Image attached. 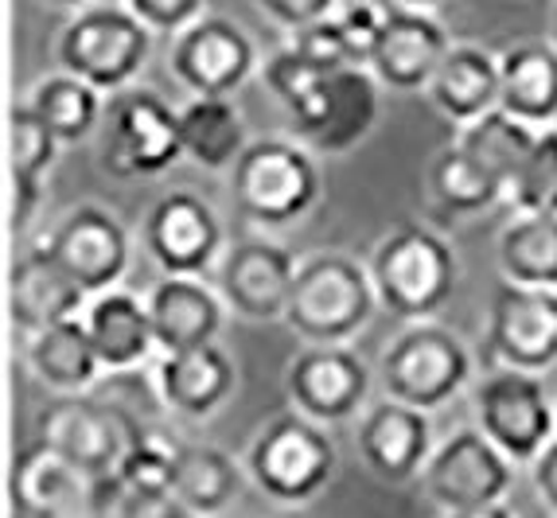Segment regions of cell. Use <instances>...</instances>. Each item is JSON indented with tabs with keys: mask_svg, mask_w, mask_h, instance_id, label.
I'll return each instance as SVG.
<instances>
[{
	"mask_svg": "<svg viewBox=\"0 0 557 518\" xmlns=\"http://www.w3.org/2000/svg\"><path fill=\"white\" fill-rule=\"evenodd\" d=\"M94 476H86L78 464H71L51 444L36 441L16 456L12 468V503L20 518H55L63 510L78 507L90 495Z\"/></svg>",
	"mask_w": 557,
	"mask_h": 518,
	"instance_id": "cell-23",
	"label": "cell"
},
{
	"mask_svg": "<svg viewBox=\"0 0 557 518\" xmlns=\"http://www.w3.org/2000/svg\"><path fill=\"white\" fill-rule=\"evenodd\" d=\"M172 74L191 98H231L258 71V47L226 16H199L172 44Z\"/></svg>",
	"mask_w": 557,
	"mask_h": 518,
	"instance_id": "cell-12",
	"label": "cell"
},
{
	"mask_svg": "<svg viewBox=\"0 0 557 518\" xmlns=\"http://www.w3.org/2000/svg\"><path fill=\"white\" fill-rule=\"evenodd\" d=\"M475 421L511 464H534L557 436V409L549 406L539 374L511 367H495L475 386Z\"/></svg>",
	"mask_w": 557,
	"mask_h": 518,
	"instance_id": "cell-7",
	"label": "cell"
},
{
	"mask_svg": "<svg viewBox=\"0 0 557 518\" xmlns=\"http://www.w3.org/2000/svg\"><path fill=\"white\" fill-rule=\"evenodd\" d=\"M133 16H140L152 32L164 36H180L184 28H191L199 16H207V0H121Z\"/></svg>",
	"mask_w": 557,
	"mask_h": 518,
	"instance_id": "cell-40",
	"label": "cell"
},
{
	"mask_svg": "<svg viewBox=\"0 0 557 518\" xmlns=\"http://www.w3.org/2000/svg\"><path fill=\"white\" fill-rule=\"evenodd\" d=\"M534 488H539V495L549 507V515L557 518V436L542 448L539 460H534Z\"/></svg>",
	"mask_w": 557,
	"mask_h": 518,
	"instance_id": "cell-43",
	"label": "cell"
},
{
	"mask_svg": "<svg viewBox=\"0 0 557 518\" xmlns=\"http://www.w3.org/2000/svg\"><path fill=\"white\" fill-rule=\"evenodd\" d=\"M86 305H90V296L66 278L63 266H59L44 246L24 254V258L12 266L9 316H12V324L28 335V340L39 332H47V328L63 324V320L83 316Z\"/></svg>",
	"mask_w": 557,
	"mask_h": 518,
	"instance_id": "cell-20",
	"label": "cell"
},
{
	"mask_svg": "<svg viewBox=\"0 0 557 518\" xmlns=\"http://www.w3.org/2000/svg\"><path fill=\"white\" fill-rule=\"evenodd\" d=\"M542 130L519 121L515 113H507L503 106H495L492 113L475 118L472 125H465L456 145L468 148L495 180H503V187H511V180L519 176V168L527 164L530 148L539 140Z\"/></svg>",
	"mask_w": 557,
	"mask_h": 518,
	"instance_id": "cell-33",
	"label": "cell"
},
{
	"mask_svg": "<svg viewBox=\"0 0 557 518\" xmlns=\"http://www.w3.org/2000/svg\"><path fill=\"white\" fill-rule=\"evenodd\" d=\"M499 266L511 285L557 288V214H515L499 234Z\"/></svg>",
	"mask_w": 557,
	"mask_h": 518,
	"instance_id": "cell-30",
	"label": "cell"
},
{
	"mask_svg": "<svg viewBox=\"0 0 557 518\" xmlns=\"http://www.w3.org/2000/svg\"><path fill=\"white\" fill-rule=\"evenodd\" d=\"M499 106L534 130L557 121V47L527 39L499 55Z\"/></svg>",
	"mask_w": 557,
	"mask_h": 518,
	"instance_id": "cell-25",
	"label": "cell"
},
{
	"mask_svg": "<svg viewBox=\"0 0 557 518\" xmlns=\"http://www.w3.org/2000/svg\"><path fill=\"white\" fill-rule=\"evenodd\" d=\"M55 518H102L98 510H94V503H90V495H86L78 507H71V510H63V515H55Z\"/></svg>",
	"mask_w": 557,
	"mask_h": 518,
	"instance_id": "cell-45",
	"label": "cell"
},
{
	"mask_svg": "<svg viewBox=\"0 0 557 518\" xmlns=\"http://www.w3.org/2000/svg\"><path fill=\"white\" fill-rule=\"evenodd\" d=\"M28 367L51 394H90L102 379V359L94 351L83 316L63 320L28 340Z\"/></svg>",
	"mask_w": 557,
	"mask_h": 518,
	"instance_id": "cell-27",
	"label": "cell"
},
{
	"mask_svg": "<svg viewBox=\"0 0 557 518\" xmlns=\"http://www.w3.org/2000/svg\"><path fill=\"white\" fill-rule=\"evenodd\" d=\"M288 398L317 425H344L355 421L371 394V374L344 343H312L288 362Z\"/></svg>",
	"mask_w": 557,
	"mask_h": 518,
	"instance_id": "cell-13",
	"label": "cell"
},
{
	"mask_svg": "<svg viewBox=\"0 0 557 518\" xmlns=\"http://www.w3.org/2000/svg\"><path fill=\"white\" fill-rule=\"evenodd\" d=\"M487 359L539 374L557 367V288L499 285L487 308Z\"/></svg>",
	"mask_w": 557,
	"mask_h": 518,
	"instance_id": "cell-11",
	"label": "cell"
},
{
	"mask_svg": "<svg viewBox=\"0 0 557 518\" xmlns=\"http://www.w3.org/2000/svg\"><path fill=\"white\" fill-rule=\"evenodd\" d=\"M231 195L234 207L265 231L293 226L320 199L317 160L293 140H250L231 168Z\"/></svg>",
	"mask_w": 557,
	"mask_h": 518,
	"instance_id": "cell-3",
	"label": "cell"
},
{
	"mask_svg": "<svg viewBox=\"0 0 557 518\" xmlns=\"http://www.w3.org/2000/svg\"><path fill=\"white\" fill-rule=\"evenodd\" d=\"M293 51L308 59V63H317L320 71H339V66H355L351 55H347V44H344V32L335 24V16L317 20V24H308V28L293 32Z\"/></svg>",
	"mask_w": 557,
	"mask_h": 518,
	"instance_id": "cell-39",
	"label": "cell"
},
{
	"mask_svg": "<svg viewBox=\"0 0 557 518\" xmlns=\"http://www.w3.org/2000/svg\"><path fill=\"white\" fill-rule=\"evenodd\" d=\"M425 94L441 118L472 125L499 106V59L475 44H453Z\"/></svg>",
	"mask_w": 557,
	"mask_h": 518,
	"instance_id": "cell-26",
	"label": "cell"
},
{
	"mask_svg": "<svg viewBox=\"0 0 557 518\" xmlns=\"http://www.w3.org/2000/svg\"><path fill=\"white\" fill-rule=\"evenodd\" d=\"M157 518H203V515H196V510H187V507H180V503L176 499H172V503H168V507L164 510H160V515Z\"/></svg>",
	"mask_w": 557,
	"mask_h": 518,
	"instance_id": "cell-46",
	"label": "cell"
},
{
	"mask_svg": "<svg viewBox=\"0 0 557 518\" xmlns=\"http://www.w3.org/2000/svg\"><path fill=\"white\" fill-rule=\"evenodd\" d=\"M152 55V28L125 4L78 9L59 36V66L102 94L125 90Z\"/></svg>",
	"mask_w": 557,
	"mask_h": 518,
	"instance_id": "cell-4",
	"label": "cell"
},
{
	"mask_svg": "<svg viewBox=\"0 0 557 518\" xmlns=\"http://www.w3.org/2000/svg\"><path fill=\"white\" fill-rule=\"evenodd\" d=\"M63 266V273L83 288L86 296H102L117 288V281L129 269V234L98 203H83L59 222L44 246Z\"/></svg>",
	"mask_w": 557,
	"mask_h": 518,
	"instance_id": "cell-14",
	"label": "cell"
},
{
	"mask_svg": "<svg viewBox=\"0 0 557 518\" xmlns=\"http://www.w3.org/2000/svg\"><path fill=\"white\" fill-rule=\"evenodd\" d=\"M39 199H44V180H24L9 172V231L12 234L28 231L39 211Z\"/></svg>",
	"mask_w": 557,
	"mask_h": 518,
	"instance_id": "cell-42",
	"label": "cell"
},
{
	"mask_svg": "<svg viewBox=\"0 0 557 518\" xmlns=\"http://www.w3.org/2000/svg\"><path fill=\"white\" fill-rule=\"evenodd\" d=\"M472 379V355L460 335L441 324H409L382 351L379 382L386 398L406 402L413 409H437Z\"/></svg>",
	"mask_w": 557,
	"mask_h": 518,
	"instance_id": "cell-5",
	"label": "cell"
},
{
	"mask_svg": "<svg viewBox=\"0 0 557 518\" xmlns=\"http://www.w3.org/2000/svg\"><path fill=\"white\" fill-rule=\"evenodd\" d=\"M445 518H515L511 510L503 507V503H492V507H475V510H456V515Z\"/></svg>",
	"mask_w": 557,
	"mask_h": 518,
	"instance_id": "cell-44",
	"label": "cell"
},
{
	"mask_svg": "<svg viewBox=\"0 0 557 518\" xmlns=\"http://www.w3.org/2000/svg\"><path fill=\"white\" fill-rule=\"evenodd\" d=\"M250 476L261 495L285 507L317 499L335 476V444L327 425L308 421L305 414L273 417L250 444Z\"/></svg>",
	"mask_w": 557,
	"mask_h": 518,
	"instance_id": "cell-6",
	"label": "cell"
},
{
	"mask_svg": "<svg viewBox=\"0 0 557 518\" xmlns=\"http://www.w3.org/2000/svg\"><path fill=\"white\" fill-rule=\"evenodd\" d=\"M270 20H277L281 28L300 32L317 20H327L339 12V0H253Z\"/></svg>",
	"mask_w": 557,
	"mask_h": 518,
	"instance_id": "cell-41",
	"label": "cell"
},
{
	"mask_svg": "<svg viewBox=\"0 0 557 518\" xmlns=\"http://www.w3.org/2000/svg\"><path fill=\"white\" fill-rule=\"evenodd\" d=\"M448 51H453L448 32L429 12L394 4L379 47H374L371 74L382 86L401 94L429 90V83H433V74L445 63Z\"/></svg>",
	"mask_w": 557,
	"mask_h": 518,
	"instance_id": "cell-18",
	"label": "cell"
},
{
	"mask_svg": "<svg viewBox=\"0 0 557 518\" xmlns=\"http://www.w3.org/2000/svg\"><path fill=\"white\" fill-rule=\"evenodd\" d=\"M157 386L164 409L199 421L231 398L238 386V370L219 343H207V347H191V351L164 355L157 367Z\"/></svg>",
	"mask_w": 557,
	"mask_h": 518,
	"instance_id": "cell-22",
	"label": "cell"
},
{
	"mask_svg": "<svg viewBox=\"0 0 557 518\" xmlns=\"http://www.w3.org/2000/svg\"><path fill=\"white\" fill-rule=\"evenodd\" d=\"M379 78L371 66H339L327 74L320 106L305 125H297V137L308 140L317 152L339 157L359 145L379 121Z\"/></svg>",
	"mask_w": 557,
	"mask_h": 518,
	"instance_id": "cell-19",
	"label": "cell"
},
{
	"mask_svg": "<svg viewBox=\"0 0 557 518\" xmlns=\"http://www.w3.org/2000/svg\"><path fill=\"white\" fill-rule=\"evenodd\" d=\"M507 199L519 214H557V130L539 133L527 164L507 187Z\"/></svg>",
	"mask_w": 557,
	"mask_h": 518,
	"instance_id": "cell-36",
	"label": "cell"
},
{
	"mask_svg": "<svg viewBox=\"0 0 557 518\" xmlns=\"http://www.w3.org/2000/svg\"><path fill=\"white\" fill-rule=\"evenodd\" d=\"M86 328H90L94 351L102 359L106 374L110 370H137L140 362L157 351V332H152L149 300H140L133 293H110L94 296L83 312Z\"/></svg>",
	"mask_w": 557,
	"mask_h": 518,
	"instance_id": "cell-24",
	"label": "cell"
},
{
	"mask_svg": "<svg viewBox=\"0 0 557 518\" xmlns=\"http://www.w3.org/2000/svg\"><path fill=\"white\" fill-rule=\"evenodd\" d=\"M242 491L238 464L214 448V444H184L176 464V483H172V499L180 507L196 510L203 518H219L234 507Z\"/></svg>",
	"mask_w": 557,
	"mask_h": 518,
	"instance_id": "cell-29",
	"label": "cell"
},
{
	"mask_svg": "<svg viewBox=\"0 0 557 518\" xmlns=\"http://www.w3.org/2000/svg\"><path fill=\"white\" fill-rule=\"evenodd\" d=\"M379 293L371 269L347 254H312L300 261L285 320L308 343H347L371 324Z\"/></svg>",
	"mask_w": 557,
	"mask_h": 518,
	"instance_id": "cell-2",
	"label": "cell"
},
{
	"mask_svg": "<svg viewBox=\"0 0 557 518\" xmlns=\"http://www.w3.org/2000/svg\"><path fill=\"white\" fill-rule=\"evenodd\" d=\"M184 444L172 441L164 429H145L137 441L125 448L117 464V476L133 491L149 495V499H172V483H176V464Z\"/></svg>",
	"mask_w": 557,
	"mask_h": 518,
	"instance_id": "cell-34",
	"label": "cell"
},
{
	"mask_svg": "<svg viewBox=\"0 0 557 518\" xmlns=\"http://www.w3.org/2000/svg\"><path fill=\"white\" fill-rule=\"evenodd\" d=\"M184 157L180 110L152 90H125L106 118L102 160L121 180H152Z\"/></svg>",
	"mask_w": 557,
	"mask_h": 518,
	"instance_id": "cell-8",
	"label": "cell"
},
{
	"mask_svg": "<svg viewBox=\"0 0 557 518\" xmlns=\"http://www.w3.org/2000/svg\"><path fill=\"white\" fill-rule=\"evenodd\" d=\"M28 106L39 113L47 130L55 133L63 145H75V140H86L98 121H102V90L83 78H75L71 71L47 74L44 83L32 90Z\"/></svg>",
	"mask_w": 557,
	"mask_h": 518,
	"instance_id": "cell-32",
	"label": "cell"
},
{
	"mask_svg": "<svg viewBox=\"0 0 557 518\" xmlns=\"http://www.w3.org/2000/svg\"><path fill=\"white\" fill-rule=\"evenodd\" d=\"M371 281L379 305L406 324H421L441 312L456 288V254L437 231L421 222H398L374 246Z\"/></svg>",
	"mask_w": 557,
	"mask_h": 518,
	"instance_id": "cell-1",
	"label": "cell"
},
{
	"mask_svg": "<svg viewBox=\"0 0 557 518\" xmlns=\"http://www.w3.org/2000/svg\"><path fill=\"white\" fill-rule=\"evenodd\" d=\"M355 444H359L362 464H367L382 483L398 488V483L421 480V468H425L429 456H433L429 414L425 409L406 406V402L386 398L362 414Z\"/></svg>",
	"mask_w": 557,
	"mask_h": 518,
	"instance_id": "cell-17",
	"label": "cell"
},
{
	"mask_svg": "<svg viewBox=\"0 0 557 518\" xmlns=\"http://www.w3.org/2000/svg\"><path fill=\"white\" fill-rule=\"evenodd\" d=\"M140 238L168 278H203L223 246V222L196 192H168L152 203Z\"/></svg>",
	"mask_w": 557,
	"mask_h": 518,
	"instance_id": "cell-15",
	"label": "cell"
},
{
	"mask_svg": "<svg viewBox=\"0 0 557 518\" xmlns=\"http://www.w3.org/2000/svg\"><path fill=\"white\" fill-rule=\"evenodd\" d=\"M386 16H391V9L379 4V0H347L344 9L335 12V24L344 32L347 55H351L355 66H371L374 47H379L382 28H386Z\"/></svg>",
	"mask_w": 557,
	"mask_h": 518,
	"instance_id": "cell-38",
	"label": "cell"
},
{
	"mask_svg": "<svg viewBox=\"0 0 557 518\" xmlns=\"http://www.w3.org/2000/svg\"><path fill=\"white\" fill-rule=\"evenodd\" d=\"M401 9H421V12H429L433 4H441V0H398Z\"/></svg>",
	"mask_w": 557,
	"mask_h": 518,
	"instance_id": "cell-48",
	"label": "cell"
},
{
	"mask_svg": "<svg viewBox=\"0 0 557 518\" xmlns=\"http://www.w3.org/2000/svg\"><path fill=\"white\" fill-rule=\"evenodd\" d=\"M300 261L270 238H246L219 261L223 300L246 320H277L288 308V293Z\"/></svg>",
	"mask_w": 557,
	"mask_h": 518,
	"instance_id": "cell-16",
	"label": "cell"
},
{
	"mask_svg": "<svg viewBox=\"0 0 557 518\" xmlns=\"http://www.w3.org/2000/svg\"><path fill=\"white\" fill-rule=\"evenodd\" d=\"M180 137H184V157L211 172H231L234 160L250 145L231 98H191L180 110Z\"/></svg>",
	"mask_w": 557,
	"mask_h": 518,
	"instance_id": "cell-28",
	"label": "cell"
},
{
	"mask_svg": "<svg viewBox=\"0 0 557 518\" xmlns=\"http://www.w3.org/2000/svg\"><path fill=\"white\" fill-rule=\"evenodd\" d=\"M63 140L47 130L32 106H16L9 118V172L24 180H44V172L55 164Z\"/></svg>",
	"mask_w": 557,
	"mask_h": 518,
	"instance_id": "cell-37",
	"label": "cell"
},
{
	"mask_svg": "<svg viewBox=\"0 0 557 518\" xmlns=\"http://www.w3.org/2000/svg\"><path fill=\"white\" fill-rule=\"evenodd\" d=\"M140 433L145 429L125 421L98 394H51V402L39 409V441L51 444L94 480L117 472L125 448Z\"/></svg>",
	"mask_w": 557,
	"mask_h": 518,
	"instance_id": "cell-9",
	"label": "cell"
},
{
	"mask_svg": "<svg viewBox=\"0 0 557 518\" xmlns=\"http://www.w3.org/2000/svg\"><path fill=\"white\" fill-rule=\"evenodd\" d=\"M332 71H320L317 63H308L300 51L281 47L277 55H270L265 63V86L277 94V102L293 113V125H305L312 118V110L320 106V94Z\"/></svg>",
	"mask_w": 557,
	"mask_h": 518,
	"instance_id": "cell-35",
	"label": "cell"
},
{
	"mask_svg": "<svg viewBox=\"0 0 557 518\" xmlns=\"http://www.w3.org/2000/svg\"><path fill=\"white\" fill-rule=\"evenodd\" d=\"M47 9H86L90 0H44Z\"/></svg>",
	"mask_w": 557,
	"mask_h": 518,
	"instance_id": "cell-47",
	"label": "cell"
},
{
	"mask_svg": "<svg viewBox=\"0 0 557 518\" xmlns=\"http://www.w3.org/2000/svg\"><path fill=\"white\" fill-rule=\"evenodd\" d=\"M421 491L445 515L492 507L511 491V460L480 429H465L433 448L429 464L421 468Z\"/></svg>",
	"mask_w": 557,
	"mask_h": 518,
	"instance_id": "cell-10",
	"label": "cell"
},
{
	"mask_svg": "<svg viewBox=\"0 0 557 518\" xmlns=\"http://www.w3.org/2000/svg\"><path fill=\"white\" fill-rule=\"evenodd\" d=\"M429 195L448 214H480L499 199H507V187L468 148L453 145L437 152V160L429 168Z\"/></svg>",
	"mask_w": 557,
	"mask_h": 518,
	"instance_id": "cell-31",
	"label": "cell"
},
{
	"mask_svg": "<svg viewBox=\"0 0 557 518\" xmlns=\"http://www.w3.org/2000/svg\"><path fill=\"white\" fill-rule=\"evenodd\" d=\"M145 300H149L160 355L191 351V347H207L219 340L223 300L203 285V278H168L164 273Z\"/></svg>",
	"mask_w": 557,
	"mask_h": 518,
	"instance_id": "cell-21",
	"label": "cell"
},
{
	"mask_svg": "<svg viewBox=\"0 0 557 518\" xmlns=\"http://www.w3.org/2000/svg\"><path fill=\"white\" fill-rule=\"evenodd\" d=\"M549 44L557 47V9H554V24H549Z\"/></svg>",
	"mask_w": 557,
	"mask_h": 518,
	"instance_id": "cell-49",
	"label": "cell"
}]
</instances>
